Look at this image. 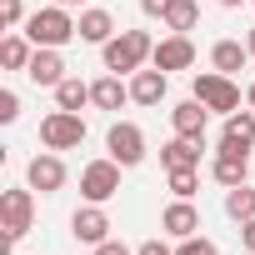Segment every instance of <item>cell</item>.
I'll return each instance as SVG.
<instances>
[{"label":"cell","instance_id":"cell-1","mask_svg":"<svg viewBox=\"0 0 255 255\" xmlns=\"http://www.w3.org/2000/svg\"><path fill=\"white\" fill-rule=\"evenodd\" d=\"M150 55H155V40H150L145 30H120L115 40L100 45V60H105L110 75H135Z\"/></svg>","mask_w":255,"mask_h":255},{"label":"cell","instance_id":"cell-2","mask_svg":"<svg viewBox=\"0 0 255 255\" xmlns=\"http://www.w3.org/2000/svg\"><path fill=\"white\" fill-rule=\"evenodd\" d=\"M25 35H30V45H50V50L80 40V30H75V20H70L65 5H45V10H35V15L25 20Z\"/></svg>","mask_w":255,"mask_h":255},{"label":"cell","instance_id":"cell-3","mask_svg":"<svg viewBox=\"0 0 255 255\" xmlns=\"http://www.w3.org/2000/svg\"><path fill=\"white\" fill-rule=\"evenodd\" d=\"M190 95L205 105V110H215V115H235L245 100H240V85L230 80V75H220V70H205V75H195L190 80Z\"/></svg>","mask_w":255,"mask_h":255},{"label":"cell","instance_id":"cell-4","mask_svg":"<svg viewBox=\"0 0 255 255\" xmlns=\"http://www.w3.org/2000/svg\"><path fill=\"white\" fill-rule=\"evenodd\" d=\"M85 140V115L80 110H50L45 120H40V145L45 150H75Z\"/></svg>","mask_w":255,"mask_h":255},{"label":"cell","instance_id":"cell-5","mask_svg":"<svg viewBox=\"0 0 255 255\" xmlns=\"http://www.w3.org/2000/svg\"><path fill=\"white\" fill-rule=\"evenodd\" d=\"M35 225V190H5L0 195V230H5V250Z\"/></svg>","mask_w":255,"mask_h":255},{"label":"cell","instance_id":"cell-6","mask_svg":"<svg viewBox=\"0 0 255 255\" xmlns=\"http://www.w3.org/2000/svg\"><path fill=\"white\" fill-rule=\"evenodd\" d=\"M105 150H110L115 165L135 170V165L145 160V130H140L135 120H115V125H110V135H105Z\"/></svg>","mask_w":255,"mask_h":255},{"label":"cell","instance_id":"cell-7","mask_svg":"<svg viewBox=\"0 0 255 255\" xmlns=\"http://www.w3.org/2000/svg\"><path fill=\"white\" fill-rule=\"evenodd\" d=\"M120 170H125V165H115L110 155H105V160H90V165L80 170V195L95 200V205H105V200L120 190Z\"/></svg>","mask_w":255,"mask_h":255},{"label":"cell","instance_id":"cell-8","mask_svg":"<svg viewBox=\"0 0 255 255\" xmlns=\"http://www.w3.org/2000/svg\"><path fill=\"white\" fill-rule=\"evenodd\" d=\"M25 185L40 190V195H55V190L65 185V160H60V150H40V155L25 165Z\"/></svg>","mask_w":255,"mask_h":255},{"label":"cell","instance_id":"cell-9","mask_svg":"<svg viewBox=\"0 0 255 255\" xmlns=\"http://www.w3.org/2000/svg\"><path fill=\"white\" fill-rule=\"evenodd\" d=\"M255 145V110L240 105L235 115H225V130H220V145L215 150H230V155H250Z\"/></svg>","mask_w":255,"mask_h":255},{"label":"cell","instance_id":"cell-10","mask_svg":"<svg viewBox=\"0 0 255 255\" xmlns=\"http://www.w3.org/2000/svg\"><path fill=\"white\" fill-rule=\"evenodd\" d=\"M150 65L155 70H190L195 65V45H190V35H165V40H155V55H150Z\"/></svg>","mask_w":255,"mask_h":255},{"label":"cell","instance_id":"cell-11","mask_svg":"<svg viewBox=\"0 0 255 255\" xmlns=\"http://www.w3.org/2000/svg\"><path fill=\"white\" fill-rule=\"evenodd\" d=\"M70 235H75L80 245H100V240H110V215L90 200V205H80V210L70 215Z\"/></svg>","mask_w":255,"mask_h":255},{"label":"cell","instance_id":"cell-12","mask_svg":"<svg viewBox=\"0 0 255 255\" xmlns=\"http://www.w3.org/2000/svg\"><path fill=\"white\" fill-rule=\"evenodd\" d=\"M160 230H165L170 240H185V235H200V210H195L190 200H170V205L160 210Z\"/></svg>","mask_w":255,"mask_h":255},{"label":"cell","instance_id":"cell-13","mask_svg":"<svg viewBox=\"0 0 255 255\" xmlns=\"http://www.w3.org/2000/svg\"><path fill=\"white\" fill-rule=\"evenodd\" d=\"M170 125H175V135H185V140H205V125H210V110L190 95V100H180L175 110H170Z\"/></svg>","mask_w":255,"mask_h":255},{"label":"cell","instance_id":"cell-14","mask_svg":"<svg viewBox=\"0 0 255 255\" xmlns=\"http://www.w3.org/2000/svg\"><path fill=\"white\" fill-rule=\"evenodd\" d=\"M125 100H130V80H125V75H100V80H90V105L95 110H120Z\"/></svg>","mask_w":255,"mask_h":255},{"label":"cell","instance_id":"cell-15","mask_svg":"<svg viewBox=\"0 0 255 255\" xmlns=\"http://www.w3.org/2000/svg\"><path fill=\"white\" fill-rule=\"evenodd\" d=\"M25 75L35 80V85H60L65 80V60H60V50H50V45H35V55H30V65H25Z\"/></svg>","mask_w":255,"mask_h":255},{"label":"cell","instance_id":"cell-16","mask_svg":"<svg viewBox=\"0 0 255 255\" xmlns=\"http://www.w3.org/2000/svg\"><path fill=\"white\" fill-rule=\"evenodd\" d=\"M165 85H170L165 70H155V65L145 70V65H140V70L130 75V100H135V105H160V100H165Z\"/></svg>","mask_w":255,"mask_h":255},{"label":"cell","instance_id":"cell-17","mask_svg":"<svg viewBox=\"0 0 255 255\" xmlns=\"http://www.w3.org/2000/svg\"><path fill=\"white\" fill-rule=\"evenodd\" d=\"M200 150H205V140L175 135V140L160 145V160H165V170H200Z\"/></svg>","mask_w":255,"mask_h":255},{"label":"cell","instance_id":"cell-18","mask_svg":"<svg viewBox=\"0 0 255 255\" xmlns=\"http://www.w3.org/2000/svg\"><path fill=\"white\" fill-rule=\"evenodd\" d=\"M210 175H215V185H220V190H235V185H245V180H250V155L215 150V165H210Z\"/></svg>","mask_w":255,"mask_h":255},{"label":"cell","instance_id":"cell-19","mask_svg":"<svg viewBox=\"0 0 255 255\" xmlns=\"http://www.w3.org/2000/svg\"><path fill=\"white\" fill-rule=\"evenodd\" d=\"M75 30H80V40H85V45H105V40H115V35H120L110 10H80Z\"/></svg>","mask_w":255,"mask_h":255},{"label":"cell","instance_id":"cell-20","mask_svg":"<svg viewBox=\"0 0 255 255\" xmlns=\"http://www.w3.org/2000/svg\"><path fill=\"white\" fill-rule=\"evenodd\" d=\"M245 60H255L245 40H215V50H210V65H215L220 75H235V70H245Z\"/></svg>","mask_w":255,"mask_h":255},{"label":"cell","instance_id":"cell-21","mask_svg":"<svg viewBox=\"0 0 255 255\" xmlns=\"http://www.w3.org/2000/svg\"><path fill=\"white\" fill-rule=\"evenodd\" d=\"M30 55H35L30 35H5V40H0V65H5V70H25Z\"/></svg>","mask_w":255,"mask_h":255},{"label":"cell","instance_id":"cell-22","mask_svg":"<svg viewBox=\"0 0 255 255\" xmlns=\"http://www.w3.org/2000/svg\"><path fill=\"white\" fill-rule=\"evenodd\" d=\"M200 25V5H195V0H175V5L165 10V30L170 35H190Z\"/></svg>","mask_w":255,"mask_h":255},{"label":"cell","instance_id":"cell-23","mask_svg":"<svg viewBox=\"0 0 255 255\" xmlns=\"http://www.w3.org/2000/svg\"><path fill=\"white\" fill-rule=\"evenodd\" d=\"M225 215L230 220H255V185L245 180V185H235V190H225Z\"/></svg>","mask_w":255,"mask_h":255},{"label":"cell","instance_id":"cell-24","mask_svg":"<svg viewBox=\"0 0 255 255\" xmlns=\"http://www.w3.org/2000/svg\"><path fill=\"white\" fill-rule=\"evenodd\" d=\"M55 105H60V110H80V105H90V85H85L80 75H65V80L55 85Z\"/></svg>","mask_w":255,"mask_h":255},{"label":"cell","instance_id":"cell-25","mask_svg":"<svg viewBox=\"0 0 255 255\" xmlns=\"http://www.w3.org/2000/svg\"><path fill=\"white\" fill-rule=\"evenodd\" d=\"M195 185H200V170H170V195L175 200H190Z\"/></svg>","mask_w":255,"mask_h":255},{"label":"cell","instance_id":"cell-26","mask_svg":"<svg viewBox=\"0 0 255 255\" xmlns=\"http://www.w3.org/2000/svg\"><path fill=\"white\" fill-rule=\"evenodd\" d=\"M175 255H220V250H215V240H205V235H185V240L175 245Z\"/></svg>","mask_w":255,"mask_h":255},{"label":"cell","instance_id":"cell-27","mask_svg":"<svg viewBox=\"0 0 255 255\" xmlns=\"http://www.w3.org/2000/svg\"><path fill=\"white\" fill-rule=\"evenodd\" d=\"M15 120H20V95L0 90V125H15Z\"/></svg>","mask_w":255,"mask_h":255},{"label":"cell","instance_id":"cell-28","mask_svg":"<svg viewBox=\"0 0 255 255\" xmlns=\"http://www.w3.org/2000/svg\"><path fill=\"white\" fill-rule=\"evenodd\" d=\"M20 20H30V15L20 10V0H0V25H5V30H15Z\"/></svg>","mask_w":255,"mask_h":255},{"label":"cell","instance_id":"cell-29","mask_svg":"<svg viewBox=\"0 0 255 255\" xmlns=\"http://www.w3.org/2000/svg\"><path fill=\"white\" fill-rule=\"evenodd\" d=\"M175 5V0H140V10L150 15V20H165V10Z\"/></svg>","mask_w":255,"mask_h":255},{"label":"cell","instance_id":"cell-30","mask_svg":"<svg viewBox=\"0 0 255 255\" xmlns=\"http://www.w3.org/2000/svg\"><path fill=\"white\" fill-rule=\"evenodd\" d=\"M95 255H135V250H125L120 240H100V245H95Z\"/></svg>","mask_w":255,"mask_h":255},{"label":"cell","instance_id":"cell-31","mask_svg":"<svg viewBox=\"0 0 255 255\" xmlns=\"http://www.w3.org/2000/svg\"><path fill=\"white\" fill-rule=\"evenodd\" d=\"M135 255H175V250H170V245H165V240H145V245H140V250H135Z\"/></svg>","mask_w":255,"mask_h":255},{"label":"cell","instance_id":"cell-32","mask_svg":"<svg viewBox=\"0 0 255 255\" xmlns=\"http://www.w3.org/2000/svg\"><path fill=\"white\" fill-rule=\"evenodd\" d=\"M240 240H245V245L255 250V220H245V225H240Z\"/></svg>","mask_w":255,"mask_h":255},{"label":"cell","instance_id":"cell-33","mask_svg":"<svg viewBox=\"0 0 255 255\" xmlns=\"http://www.w3.org/2000/svg\"><path fill=\"white\" fill-rule=\"evenodd\" d=\"M245 105H250V110H255V80H250V85H245Z\"/></svg>","mask_w":255,"mask_h":255},{"label":"cell","instance_id":"cell-34","mask_svg":"<svg viewBox=\"0 0 255 255\" xmlns=\"http://www.w3.org/2000/svg\"><path fill=\"white\" fill-rule=\"evenodd\" d=\"M50 5H65V10H70V5H85V0H50Z\"/></svg>","mask_w":255,"mask_h":255},{"label":"cell","instance_id":"cell-35","mask_svg":"<svg viewBox=\"0 0 255 255\" xmlns=\"http://www.w3.org/2000/svg\"><path fill=\"white\" fill-rule=\"evenodd\" d=\"M220 5H225V10H240V5H245V0H220Z\"/></svg>","mask_w":255,"mask_h":255},{"label":"cell","instance_id":"cell-36","mask_svg":"<svg viewBox=\"0 0 255 255\" xmlns=\"http://www.w3.org/2000/svg\"><path fill=\"white\" fill-rule=\"evenodd\" d=\"M245 45H250V55H255V30H250V35H245Z\"/></svg>","mask_w":255,"mask_h":255},{"label":"cell","instance_id":"cell-37","mask_svg":"<svg viewBox=\"0 0 255 255\" xmlns=\"http://www.w3.org/2000/svg\"><path fill=\"white\" fill-rule=\"evenodd\" d=\"M250 5H255V0H250Z\"/></svg>","mask_w":255,"mask_h":255}]
</instances>
